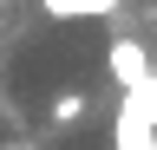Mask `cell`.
<instances>
[{
	"label": "cell",
	"mask_w": 157,
	"mask_h": 150,
	"mask_svg": "<svg viewBox=\"0 0 157 150\" xmlns=\"http://www.w3.org/2000/svg\"><path fill=\"white\" fill-rule=\"evenodd\" d=\"M105 72H111V85H118V91H137V85H151V79H157L151 52L137 46V39H111V46H105Z\"/></svg>",
	"instance_id": "cell-1"
},
{
	"label": "cell",
	"mask_w": 157,
	"mask_h": 150,
	"mask_svg": "<svg viewBox=\"0 0 157 150\" xmlns=\"http://www.w3.org/2000/svg\"><path fill=\"white\" fill-rule=\"evenodd\" d=\"M111 144L118 150H157V124L124 98V104H118V124H111Z\"/></svg>",
	"instance_id": "cell-2"
},
{
	"label": "cell",
	"mask_w": 157,
	"mask_h": 150,
	"mask_svg": "<svg viewBox=\"0 0 157 150\" xmlns=\"http://www.w3.org/2000/svg\"><path fill=\"white\" fill-rule=\"evenodd\" d=\"M39 7L52 20H105V13H118V0H39Z\"/></svg>",
	"instance_id": "cell-3"
},
{
	"label": "cell",
	"mask_w": 157,
	"mask_h": 150,
	"mask_svg": "<svg viewBox=\"0 0 157 150\" xmlns=\"http://www.w3.org/2000/svg\"><path fill=\"white\" fill-rule=\"evenodd\" d=\"M72 118H85V91H59L52 98V124H72Z\"/></svg>",
	"instance_id": "cell-4"
},
{
	"label": "cell",
	"mask_w": 157,
	"mask_h": 150,
	"mask_svg": "<svg viewBox=\"0 0 157 150\" xmlns=\"http://www.w3.org/2000/svg\"><path fill=\"white\" fill-rule=\"evenodd\" d=\"M124 98H131V104H137V111L157 124V79H151V85H137V91H124Z\"/></svg>",
	"instance_id": "cell-5"
},
{
	"label": "cell",
	"mask_w": 157,
	"mask_h": 150,
	"mask_svg": "<svg viewBox=\"0 0 157 150\" xmlns=\"http://www.w3.org/2000/svg\"><path fill=\"white\" fill-rule=\"evenodd\" d=\"M7 150H33V144H7Z\"/></svg>",
	"instance_id": "cell-6"
}]
</instances>
